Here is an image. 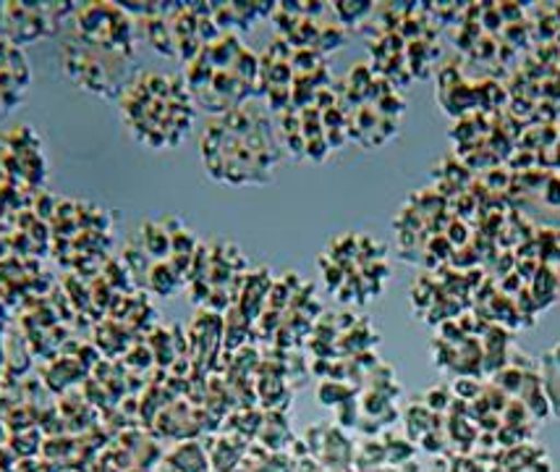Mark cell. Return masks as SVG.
I'll return each mask as SVG.
<instances>
[{"mask_svg": "<svg viewBox=\"0 0 560 472\" xmlns=\"http://www.w3.org/2000/svg\"><path fill=\"white\" fill-rule=\"evenodd\" d=\"M118 100L126 129L147 148H173L191 126L189 97L178 79L142 71L129 79Z\"/></svg>", "mask_w": 560, "mask_h": 472, "instance_id": "7a4b0ae2", "label": "cell"}, {"mask_svg": "<svg viewBox=\"0 0 560 472\" xmlns=\"http://www.w3.org/2000/svg\"><path fill=\"white\" fill-rule=\"evenodd\" d=\"M69 3H0V37L13 45L37 43L56 35L69 16Z\"/></svg>", "mask_w": 560, "mask_h": 472, "instance_id": "3957f363", "label": "cell"}, {"mask_svg": "<svg viewBox=\"0 0 560 472\" xmlns=\"http://www.w3.org/2000/svg\"><path fill=\"white\" fill-rule=\"evenodd\" d=\"M135 26L116 3H90L73 13V26L61 39L66 77L97 97H118L129 84L137 56Z\"/></svg>", "mask_w": 560, "mask_h": 472, "instance_id": "6da1fadb", "label": "cell"}, {"mask_svg": "<svg viewBox=\"0 0 560 472\" xmlns=\"http://www.w3.org/2000/svg\"><path fill=\"white\" fill-rule=\"evenodd\" d=\"M32 84V66L26 53L11 39L0 37V118L22 108Z\"/></svg>", "mask_w": 560, "mask_h": 472, "instance_id": "277c9868", "label": "cell"}]
</instances>
